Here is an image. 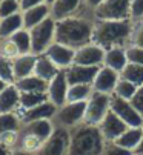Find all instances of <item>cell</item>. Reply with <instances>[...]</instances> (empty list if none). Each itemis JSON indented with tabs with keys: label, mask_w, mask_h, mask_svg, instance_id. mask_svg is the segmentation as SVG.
Segmentation results:
<instances>
[{
	"label": "cell",
	"mask_w": 143,
	"mask_h": 155,
	"mask_svg": "<svg viewBox=\"0 0 143 155\" xmlns=\"http://www.w3.org/2000/svg\"><path fill=\"white\" fill-rule=\"evenodd\" d=\"M94 17L89 9L71 15L62 20H56V37L54 41L60 45L79 49L88 43H92Z\"/></svg>",
	"instance_id": "cell-1"
},
{
	"label": "cell",
	"mask_w": 143,
	"mask_h": 155,
	"mask_svg": "<svg viewBox=\"0 0 143 155\" xmlns=\"http://www.w3.org/2000/svg\"><path fill=\"white\" fill-rule=\"evenodd\" d=\"M134 23L126 20H95L94 18V31L92 43L102 46L103 49L115 46H129L132 35Z\"/></svg>",
	"instance_id": "cell-2"
},
{
	"label": "cell",
	"mask_w": 143,
	"mask_h": 155,
	"mask_svg": "<svg viewBox=\"0 0 143 155\" xmlns=\"http://www.w3.org/2000/svg\"><path fill=\"white\" fill-rule=\"evenodd\" d=\"M105 138L99 126L80 123L69 129L68 155H100L105 147Z\"/></svg>",
	"instance_id": "cell-3"
},
{
	"label": "cell",
	"mask_w": 143,
	"mask_h": 155,
	"mask_svg": "<svg viewBox=\"0 0 143 155\" xmlns=\"http://www.w3.org/2000/svg\"><path fill=\"white\" fill-rule=\"evenodd\" d=\"M31 35V52L36 55L45 54V51L54 43L56 37V20L49 15L34 28L28 29Z\"/></svg>",
	"instance_id": "cell-4"
},
{
	"label": "cell",
	"mask_w": 143,
	"mask_h": 155,
	"mask_svg": "<svg viewBox=\"0 0 143 155\" xmlns=\"http://www.w3.org/2000/svg\"><path fill=\"white\" fill-rule=\"evenodd\" d=\"M86 110V101H77V103H65L57 107L54 117L51 118L54 127L62 129H73L83 123Z\"/></svg>",
	"instance_id": "cell-5"
},
{
	"label": "cell",
	"mask_w": 143,
	"mask_h": 155,
	"mask_svg": "<svg viewBox=\"0 0 143 155\" xmlns=\"http://www.w3.org/2000/svg\"><path fill=\"white\" fill-rule=\"evenodd\" d=\"M109 110H111V95L109 94H100V92H92V95L86 101V110H85L83 123L99 126L103 121V118L108 115Z\"/></svg>",
	"instance_id": "cell-6"
},
{
	"label": "cell",
	"mask_w": 143,
	"mask_h": 155,
	"mask_svg": "<svg viewBox=\"0 0 143 155\" xmlns=\"http://www.w3.org/2000/svg\"><path fill=\"white\" fill-rule=\"evenodd\" d=\"M131 0H103L91 14L95 20H126L129 18Z\"/></svg>",
	"instance_id": "cell-7"
},
{
	"label": "cell",
	"mask_w": 143,
	"mask_h": 155,
	"mask_svg": "<svg viewBox=\"0 0 143 155\" xmlns=\"http://www.w3.org/2000/svg\"><path fill=\"white\" fill-rule=\"evenodd\" d=\"M111 110L128 127H141L143 126V117L132 106V103L129 100H123V98L111 95Z\"/></svg>",
	"instance_id": "cell-8"
},
{
	"label": "cell",
	"mask_w": 143,
	"mask_h": 155,
	"mask_svg": "<svg viewBox=\"0 0 143 155\" xmlns=\"http://www.w3.org/2000/svg\"><path fill=\"white\" fill-rule=\"evenodd\" d=\"M69 152V130L54 127V132L48 138L36 155H68Z\"/></svg>",
	"instance_id": "cell-9"
},
{
	"label": "cell",
	"mask_w": 143,
	"mask_h": 155,
	"mask_svg": "<svg viewBox=\"0 0 143 155\" xmlns=\"http://www.w3.org/2000/svg\"><path fill=\"white\" fill-rule=\"evenodd\" d=\"M105 57V49L95 43H88V45L76 49L74 52V64L82 66H102Z\"/></svg>",
	"instance_id": "cell-10"
},
{
	"label": "cell",
	"mask_w": 143,
	"mask_h": 155,
	"mask_svg": "<svg viewBox=\"0 0 143 155\" xmlns=\"http://www.w3.org/2000/svg\"><path fill=\"white\" fill-rule=\"evenodd\" d=\"M74 52H76V49L54 41L53 45L45 51V55L49 58L60 71H65L69 66L74 64Z\"/></svg>",
	"instance_id": "cell-11"
},
{
	"label": "cell",
	"mask_w": 143,
	"mask_h": 155,
	"mask_svg": "<svg viewBox=\"0 0 143 155\" xmlns=\"http://www.w3.org/2000/svg\"><path fill=\"white\" fill-rule=\"evenodd\" d=\"M51 6V17L62 20L86 11V0H54Z\"/></svg>",
	"instance_id": "cell-12"
},
{
	"label": "cell",
	"mask_w": 143,
	"mask_h": 155,
	"mask_svg": "<svg viewBox=\"0 0 143 155\" xmlns=\"http://www.w3.org/2000/svg\"><path fill=\"white\" fill-rule=\"evenodd\" d=\"M120 78V74L106 68V66H100L97 74H95V78L92 81V91L94 92H100V94H109L112 95L115 84Z\"/></svg>",
	"instance_id": "cell-13"
},
{
	"label": "cell",
	"mask_w": 143,
	"mask_h": 155,
	"mask_svg": "<svg viewBox=\"0 0 143 155\" xmlns=\"http://www.w3.org/2000/svg\"><path fill=\"white\" fill-rule=\"evenodd\" d=\"M68 80H66V74L65 71H60L49 83H48V89H46V95L54 106H62L66 103V95H68Z\"/></svg>",
	"instance_id": "cell-14"
},
{
	"label": "cell",
	"mask_w": 143,
	"mask_h": 155,
	"mask_svg": "<svg viewBox=\"0 0 143 155\" xmlns=\"http://www.w3.org/2000/svg\"><path fill=\"white\" fill-rule=\"evenodd\" d=\"M100 66H82L73 64L68 69H65L68 84H92L95 74Z\"/></svg>",
	"instance_id": "cell-15"
},
{
	"label": "cell",
	"mask_w": 143,
	"mask_h": 155,
	"mask_svg": "<svg viewBox=\"0 0 143 155\" xmlns=\"http://www.w3.org/2000/svg\"><path fill=\"white\" fill-rule=\"evenodd\" d=\"M99 129H100V132H102L105 141L109 143V141H115V140L128 129V126H126L120 118H118V117L112 112V110H109L108 115L103 118V121L99 124Z\"/></svg>",
	"instance_id": "cell-16"
},
{
	"label": "cell",
	"mask_w": 143,
	"mask_h": 155,
	"mask_svg": "<svg viewBox=\"0 0 143 155\" xmlns=\"http://www.w3.org/2000/svg\"><path fill=\"white\" fill-rule=\"evenodd\" d=\"M128 63L129 61H128V57H126V48L125 46H115V48L105 49V57H103L102 66H106V68L120 74Z\"/></svg>",
	"instance_id": "cell-17"
},
{
	"label": "cell",
	"mask_w": 143,
	"mask_h": 155,
	"mask_svg": "<svg viewBox=\"0 0 143 155\" xmlns=\"http://www.w3.org/2000/svg\"><path fill=\"white\" fill-rule=\"evenodd\" d=\"M57 110V106H54L49 100L32 107V109H28L25 112H20L19 117H20V121L22 124L25 123H29V121H36V120H45V118H53L54 114Z\"/></svg>",
	"instance_id": "cell-18"
},
{
	"label": "cell",
	"mask_w": 143,
	"mask_h": 155,
	"mask_svg": "<svg viewBox=\"0 0 143 155\" xmlns=\"http://www.w3.org/2000/svg\"><path fill=\"white\" fill-rule=\"evenodd\" d=\"M20 104V91L14 83L8 84L0 92V114H11L17 112Z\"/></svg>",
	"instance_id": "cell-19"
},
{
	"label": "cell",
	"mask_w": 143,
	"mask_h": 155,
	"mask_svg": "<svg viewBox=\"0 0 143 155\" xmlns=\"http://www.w3.org/2000/svg\"><path fill=\"white\" fill-rule=\"evenodd\" d=\"M22 132H26V134H31L34 137H37L39 140H42L43 143L51 137V134L54 132V124L49 118L45 120H36V121H29L22 124L20 127Z\"/></svg>",
	"instance_id": "cell-20"
},
{
	"label": "cell",
	"mask_w": 143,
	"mask_h": 155,
	"mask_svg": "<svg viewBox=\"0 0 143 155\" xmlns=\"http://www.w3.org/2000/svg\"><path fill=\"white\" fill-rule=\"evenodd\" d=\"M36 60H37V55L32 54V52L22 54V55H19L17 58L12 60V69H14V78H15V81L34 74Z\"/></svg>",
	"instance_id": "cell-21"
},
{
	"label": "cell",
	"mask_w": 143,
	"mask_h": 155,
	"mask_svg": "<svg viewBox=\"0 0 143 155\" xmlns=\"http://www.w3.org/2000/svg\"><path fill=\"white\" fill-rule=\"evenodd\" d=\"M49 15H51V6L48 3H43V5H39V6H34V8L22 11L23 28L31 29V28L39 25L40 21H43L46 17H49Z\"/></svg>",
	"instance_id": "cell-22"
},
{
	"label": "cell",
	"mask_w": 143,
	"mask_h": 155,
	"mask_svg": "<svg viewBox=\"0 0 143 155\" xmlns=\"http://www.w3.org/2000/svg\"><path fill=\"white\" fill-rule=\"evenodd\" d=\"M59 72H60V69L45 54L37 55L36 66H34V74L32 75H36V77H39V78H42V80L49 83Z\"/></svg>",
	"instance_id": "cell-23"
},
{
	"label": "cell",
	"mask_w": 143,
	"mask_h": 155,
	"mask_svg": "<svg viewBox=\"0 0 143 155\" xmlns=\"http://www.w3.org/2000/svg\"><path fill=\"white\" fill-rule=\"evenodd\" d=\"M141 135H143V126L141 127H128L114 143L126 150L135 152V149L138 147V144L141 141Z\"/></svg>",
	"instance_id": "cell-24"
},
{
	"label": "cell",
	"mask_w": 143,
	"mask_h": 155,
	"mask_svg": "<svg viewBox=\"0 0 143 155\" xmlns=\"http://www.w3.org/2000/svg\"><path fill=\"white\" fill-rule=\"evenodd\" d=\"M23 28V18H22V12H17L14 15L0 18V38H8L11 37L14 32L20 31Z\"/></svg>",
	"instance_id": "cell-25"
},
{
	"label": "cell",
	"mask_w": 143,
	"mask_h": 155,
	"mask_svg": "<svg viewBox=\"0 0 143 155\" xmlns=\"http://www.w3.org/2000/svg\"><path fill=\"white\" fill-rule=\"evenodd\" d=\"M14 84L17 86V89L20 92H46V89H48V81H45L36 75L20 78Z\"/></svg>",
	"instance_id": "cell-26"
},
{
	"label": "cell",
	"mask_w": 143,
	"mask_h": 155,
	"mask_svg": "<svg viewBox=\"0 0 143 155\" xmlns=\"http://www.w3.org/2000/svg\"><path fill=\"white\" fill-rule=\"evenodd\" d=\"M45 101H48L46 92H20V104H19L17 114L25 112L28 109H32Z\"/></svg>",
	"instance_id": "cell-27"
},
{
	"label": "cell",
	"mask_w": 143,
	"mask_h": 155,
	"mask_svg": "<svg viewBox=\"0 0 143 155\" xmlns=\"http://www.w3.org/2000/svg\"><path fill=\"white\" fill-rule=\"evenodd\" d=\"M92 86L91 84H69L66 103H77V101H88L92 95Z\"/></svg>",
	"instance_id": "cell-28"
},
{
	"label": "cell",
	"mask_w": 143,
	"mask_h": 155,
	"mask_svg": "<svg viewBox=\"0 0 143 155\" xmlns=\"http://www.w3.org/2000/svg\"><path fill=\"white\" fill-rule=\"evenodd\" d=\"M120 77L131 81L137 87L143 86V66L135 64V63H128L125 66V69L120 72Z\"/></svg>",
	"instance_id": "cell-29"
},
{
	"label": "cell",
	"mask_w": 143,
	"mask_h": 155,
	"mask_svg": "<svg viewBox=\"0 0 143 155\" xmlns=\"http://www.w3.org/2000/svg\"><path fill=\"white\" fill-rule=\"evenodd\" d=\"M137 89H138V87L135 84H132L131 81H128V80H125V78L120 77V78H118V81H117V84H115V89H114L112 95L131 101V98L135 95Z\"/></svg>",
	"instance_id": "cell-30"
},
{
	"label": "cell",
	"mask_w": 143,
	"mask_h": 155,
	"mask_svg": "<svg viewBox=\"0 0 143 155\" xmlns=\"http://www.w3.org/2000/svg\"><path fill=\"white\" fill-rule=\"evenodd\" d=\"M8 38H11L15 43V46L19 48L20 54H29L31 52V35H29V31L28 29L22 28L20 31L14 32Z\"/></svg>",
	"instance_id": "cell-31"
},
{
	"label": "cell",
	"mask_w": 143,
	"mask_h": 155,
	"mask_svg": "<svg viewBox=\"0 0 143 155\" xmlns=\"http://www.w3.org/2000/svg\"><path fill=\"white\" fill-rule=\"evenodd\" d=\"M22 127V121L17 112L0 114V137L8 130H17Z\"/></svg>",
	"instance_id": "cell-32"
},
{
	"label": "cell",
	"mask_w": 143,
	"mask_h": 155,
	"mask_svg": "<svg viewBox=\"0 0 143 155\" xmlns=\"http://www.w3.org/2000/svg\"><path fill=\"white\" fill-rule=\"evenodd\" d=\"M0 78L6 83H14V69H12V60L0 55Z\"/></svg>",
	"instance_id": "cell-33"
},
{
	"label": "cell",
	"mask_w": 143,
	"mask_h": 155,
	"mask_svg": "<svg viewBox=\"0 0 143 155\" xmlns=\"http://www.w3.org/2000/svg\"><path fill=\"white\" fill-rule=\"evenodd\" d=\"M17 12H22L19 0H2L0 2V18L14 15Z\"/></svg>",
	"instance_id": "cell-34"
},
{
	"label": "cell",
	"mask_w": 143,
	"mask_h": 155,
	"mask_svg": "<svg viewBox=\"0 0 143 155\" xmlns=\"http://www.w3.org/2000/svg\"><path fill=\"white\" fill-rule=\"evenodd\" d=\"M0 55H3V57H6L9 60H14V58H17L22 54H20L19 48L15 46V43L11 38H3L2 45H0Z\"/></svg>",
	"instance_id": "cell-35"
},
{
	"label": "cell",
	"mask_w": 143,
	"mask_h": 155,
	"mask_svg": "<svg viewBox=\"0 0 143 155\" xmlns=\"http://www.w3.org/2000/svg\"><path fill=\"white\" fill-rule=\"evenodd\" d=\"M19 138H20V129L17 130H8L5 134L0 137V143L3 146H6L9 150L15 149L19 146Z\"/></svg>",
	"instance_id": "cell-36"
},
{
	"label": "cell",
	"mask_w": 143,
	"mask_h": 155,
	"mask_svg": "<svg viewBox=\"0 0 143 155\" xmlns=\"http://www.w3.org/2000/svg\"><path fill=\"white\" fill-rule=\"evenodd\" d=\"M129 20L132 23H138L143 20V0H131Z\"/></svg>",
	"instance_id": "cell-37"
},
{
	"label": "cell",
	"mask_w": 143,
	"mask_h": 155,
	"mask_svg": "<svg viewBox=\"0 0 143 155\" xmlns=\"http://www.w3.org/2000/svg\"><path fill=\"white\" fill-rule=\"evenodd\" d=\"M126 57H128L129 63H135V64L143 66V48L134 46V45L126 46Z\"/></svg>",
	"instance_id": "cell-38"
},
{
	"label": "cell",
	"mask_w": 143,
	"mask_h": 155,
	"mask_svg": "<svg viewBox=\"0 0 143 155\" xmlns=\"http://www.w3.org/2000/svg\"><path fill=\"white\" fill-rule=\"evenodd\" d=\"M132 153L134 152L120 147L118 144H115L114 141H109V143H105V147H103L100 155H132Z\"/></svg>",
	"instance_id": "cell-39"
},
{
	"label": "cell",
	"mask_w": 143,
	"mask_h": 155,
	"mask_svg": "<svg viewBox=\"0 0 143 155\" xmlns=\"http://www.w3.org/2000/svg\"><path fill=\"white\" fill-rule=\"evenodd\" d=\"M129 45L143 48V20L138 21V23H134V29H132V35H131V43H129Z\"/></svg>",
	"instance_id": "cell-40"
},
{
	"label": "cell",
	"mask_w": 143,
	"mask_h": 155,
	"mask_svg": "<svg viewBox=\"0 0 143 155\" xmlns=\"http://www.w3.org/2000/svg\"><path fill=\"white\" fill-rule=\"evenodd\" d=\"M43 3H46V0H20V9L25 11V9H29V8L43 5Z\"/></svg>",
	"instance_id": "cell-41"
},
{
	"label": "cell",
	"mask_w": 143,
	"mask_h": 155,
	"mask_svg": "<svg viewBox=\"0 0 143 155\" xmlns=\"http://www.w3.org/2000/svg\"><path fill=\"white\" fill-rule=\"evenodd\" d=\"M102 2H103V0H86V9L92 11L95 6H99Z\"/></svg>",
	"instance_id": "cell-42"
},
{
	"label": "cell",
	"mask_w": 143,
	"mask_h": 155,
	"mask_svg": "<svg viewBox=\"0 0 143 155\" xmlns=\"http://www.w3.org/2000/svg\"><path fill=\"white\" fill-rule=\"evenodd\" d=\"M9 155H32V153H29V152H26V150H23V149L15 147V149H12V150L9 152Z\"/></svg>",
	"instance_id": "cell-43"
},
{
	"label": "cell",
	"mask_w": 143,
	"mask_h": 155,
	"mask_svg": "<svg viewBox=\"0 0 143 155\" xmlns=\"http://www.w3.org/2000/svg\"><path fill=\"white\" fill-rule=\"evenodd\" d=\"M9 152H11V150H9L6 146H3L2 143H0V155H9Z\"/></svg>",
	"instance_id": "cell-44"
},
{
	"label": "cell",
	"mask_w": 143,
	"mask_h": 155,
	"mask_svg": "<svg viewBox=\"0 0 143 155\" xmlns=\"http://www.w3.org/2000/svg\"><path fill=\"white\" fill-rule=\"evenodd\" d=\"M134 153H137V155H143V135H141V141H140V144H138V147L135 149Z\"/></svg>",
	"instance_id": "cell-45"
},
{
	"label": "cell",
	"mask_w": 143,
	"mask_h": 155,
	"mask_svg": "<svg viewBox=\"0 0 143 155\" xmlns=\"http://www.w3.org/2000/svg\"><path fill=\"white\" fill-rule=\"evenodd\" d=\"M8 84H11V83H6L5 80H2V78H0V92H2V91L5 89V87H6Z\"/></svg>",
	"instance_id": "cell-46"
},
{
	"label": "cell",
	"mask_w": 143,
	"mask_h": 155,
	"mask_svg": "<svg viewBox=\"0 0 143 155\" xmlns=\"http://www.w3.org/2000/svg\"><path fill=\"white\" fill-rule=\"evenodd\" d=\"M53 2H54V0H46V3H48V5H51Z\"/></svg>",
	"instance_id": "cell-47"
},
{
	"label": "cell",
	"mask_w": 143,
	"mask_h": 155,
	"mask_svg": "<svg viewBox=\"0 0 143 155\" xmlns=\"http://www.w3.org/2000/svg\"><path fill=\"white\" fill-rule=\"evenodd\" d=\"M0 45H2V38H0Z\"/></svg>",
	"instance_id": "cell-48"
},
{
	"label": "cell",
	"mask_w": 143,
	"mask_h": 155,
	"mask_svg": "<svg viewBox=\"0 0 143 155\" xmlns=\"http://www.w3.org/2000/svg\"><path fill=\"white\" fill-rule=\"evenodd\" d=\"M132 155H137V153H132Z\"/></svg>",
	"instance_id": "cell-49"
},
{
	"label": "cell",
	"mask_w": 143,
	"mask_h": 155,
	"mask_svg": "<svg viewBox=\"0 0 143 155\" xmlns=\"http://www.w3.org/2000/svg\"><path fill=\"white\" fill-rule=\"evenodd\" d=\"M0 2H2V0H0Z\"/></svg>",
	"instance_id": "cell-50"
},
{
	"label": "cell",
	"mask_w": 143,
	"mask_h": 155,
	"mask_svg": "<svg viewBox=\"0 0 143 155\" xmlns=\"http://www.w3.org/2000/svg\"><path fill=\"white\" fill-rule=\"evenodd\" d=\"M19 2H20V0H19Z\"/></svg>",
	"instance_id": "cell-51"
}]
</instances>
